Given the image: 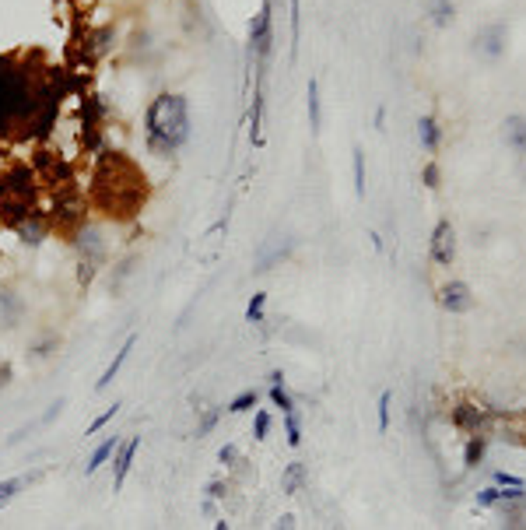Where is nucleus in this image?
I'll list each match as a JSON object with an SVG mask.
<instances>
[{"mask_svg": "<svg viewBox=\"0 0 526 530\" xmlns=\"http://www.w3.org/2000/svg\"><path fill=\"white\" fill-rule=\"evenodd\" d=\"M214 530H228V523H225V520H218V523H214Z\"/></svg>", "mask_w": 526, "mask_h": 530, "instance_id": "473e14b6", "label": "nucleus"}, {"mask_svg": "<svg viewBox=\"0 0 526 530\" xmlns=\"http://www.w3.org/2000/svg\"><path fill=\"white\" fill-rule=\"evenodd\" d=\"M305 99H309V120H312V130H319L323 116H319V81L312 77L309 88H305Z\"/></svg>", "mask_w": 526, "mask_h": 530, "instance_id": "9b49d317", "label": "nucleus"}, {"mask_svg": "<svg viewBox=\"0 0 526 530\" xmlns=\"http://www.w3.org/2000/svg\"><path fill=\"white\" fill-rule=\"evenodd\" d=\"M443 306H446L449 313H467V309L474 306L470 285H467V281H449V285L443 288Z\"/></svg>", "mask_w": 526, "mask_h": 530, "instance_id": "39448f33", "label": "nucleus"}, {"mask_svg": "<svg viewBox=\"0 0 526 530\" xmlns=\"http://www.w3.org/2000/svg\"><path fill=\"white\" fill-rule=\"evenodd\" d=\"M8 380H11V366H0V390L8 387Z\"/></svg>", "mask_w": 526, "mask_h": 530, "instance_id": "2f4dec72", "label": "nucleus"}, {"mask_svg": "<svg viewBox=\"0 0 526 530\" xmlns=\"http://www.w3.org/2000/svg\"><path fill=\"white\" fill-rule=\"evenodd\" d=\"M35 481V474H29V478H8V481H0V509H4L25 485H32Z\"/></svg>", "mask_w": 526, "mask_h": 530, "instance_id": "1a4fd4ad", "label": "nucleus"}, {"mask_svg": "<svg viewBox=\"0 0 526 530\" xmlns=\"http://www.w3.org/2000/svg\"><path fill=\"white\" fill-rule=\"evenodd\" d=\"M355 190L358 197H365V169H362V151L355 148Z\"/></svg>", "mask_w": 526, "mask_h": 530, "instance_id": "5701e85b", "label": "nucleus"}, {"mask_svg": "<svg viewBox=\"0 0 526 530\" xmlns=\"http://www.w3.org/2000/svg\"><path fill=\"white\" fill-rule=\"evenodd\" d=\"M207 495H211V499H221V495H225L221 481H211V485H207Z\"/></svg>", "mask_w": 526, "mask_h": 530, "instance_id": "c756f323", "label": "nucleus"}, {"mask_svg": "<svg viewBox=\"0 0 526 530\" xmlns=\"http://www.w3.org/2000/svg\"><path fill=\"white\" fill-rule=\"evenodd\" d=\"M417 134H421V141H424V148H428V151H435V148H438V123H435L431 116H424V120L417 123Z\"/></svg>", "mask_w": 526, "mask_h": 530, "instance_id": "f8f14e48", "label": "nucleus"}, {"mask_svg": "<svg viewBox=\"0 0 526 530\" xmlns=\"http://www.w3.org/2000/svg\"><path fill=\"white\" fill-rule=\"evenodd\" d=\"M218 418H221V411H218V407H214V411H207V414L200 418V425H197V435H207V432L218 425Z\"/></svg>", "mask_w": 526, "mask_h": 530, "instance_id": "393cba45", "label": "nucleus"}, {"mask_svg": "<svg viewBox=\"0 0 526 530\" xmlns=\"http://www.w3.org/2000/svg\"><path fill=\"white\" fill-rule=\"evenodd\" d=\"M249 39H253V49H256V56H267L271 53V0L260 8V15L253 18V25H249Z\"/></svg>", "mask_w": 526, "mask_h": 530, "instance_id": "7ed1b4c3", "label": "nucleus"}, {"mask_svg": "<svg viewBox=\"0 0 526 530\" xmlns=\"http://www.w3.org/2000/svg\"><path fill=\"white\" fill-rule=\"evenodd\" d=\"M285 432H288V443H292V446L302 443V425H298V414H295V411L285 414Z\"/></svg>", "mask_w": 526, "mask_h": 530, "instance_id": "aec40b11", "label": "nucleus"}, {"mask_svg": "<svg viewBox=\"0 0 526 530\" xmlns=\"http://www.w3.org/2000/svg\"><path fill=\"white\" fill-rule=\"evenodd\" d=\"M144 127H148V148L158 151V155H172L186 137H190V106L183 95H158L151 106H148V116H144Z\"/></svg>", "mask_w": 526, "mask_h": 530, "instance_id": "f257e3e1", "label": "nucleus"}, {"mask_svg": "<svg viewBox=\"0 0 526 530\" xmlns=\"http://www.w3.org/2000/svg\"><path fill=\"white\" fill-rule=\"evenodd\" d=\"M256 400H260V393H256V390H242V393H239V397H235V400L228 404V411H232V414L253 411V407H256Z\"/></svg>", "mask_w": 526, "mask_h": 530, "instance_id": "ddd939ff", "label": "nucleus"}, {"mask_svg": "<svg viewBox=\"0 0 526 530\" xmlns=\"http://www.w3.org/2000/svg\"><path fill=\"white\" fill-rule=\"evenodd\" d=\"M453 253H456V242H453V225L449 221H438L435 232H431V260L449 267L453 263Z\"/></svg>", "mask_w": 526, "mask_h": 530, "instance_id": "f03ea898", "label": "nucleus"}, {"mask_svg": "<svg viewBox=\"0 0 526 530\" xmlns=\"http://www.w3.org/2000/svg\"><path fill=\"white\" fill-rule=\"evenodd\" d=\"M390 428V393H379V432Z\"/></svg>", "mask_w": 526, "mask_h": 530, "instance_id": "b1692460", "label": "nucleus"}, {"mask_svg": "<svg viewBox=\"0 0 526 530\" xmlns=\"http://www.w3.org/2000/svg\"><path fill=\"white\" fill-rule=\"evenodd\" d=\"M495 485H502V488H519V485H523V478L505 474V471H495Z\"/></svg>", "mask_w": 526, "mask_h": 530, "instance_id": "bb28decb", "label": "nucleus"}, {"mask_svg": "<svg viewBox=\"0 0 526 530\" xmlns=\"http://www.w3.org/2000/svg\"><path fill=\"white\" fill-rule=\"evenodd\" d=\"M431 15H435V25H449L453 22V0H435Z\"/></svg>", "mask_w": 526, "mask_h": 530, "instance_id": "6ab92c4d", "label": "nucleus"}, {"mask_svg": "<svg viewBox=\"0 0 526 530\" xmlns=\"http://www.w3.org/2000/svg\"><path fill=\"white\" fill-rule=\"evenodd\" d=\"M263 306H267V295L256 292V295L249 299V306H246V320H249V323H263Z\"/></svg>", "mask_w": 526, "mask_h": 530, "instance_id": "f3484780", "label": "nucleus"}, {"mask_svg": "<svg viewBox=\"0 0 526 530\" xmlns=\"http://www.w3.org/2000/svg\"><path fill=\"white\" fill-rule=\"evenodd\" d=\"M116 446H120V439H116V435H109L106 443H102V446H99L92 457H88V464H84V474H95V471H99V467H102V464H106V460L116 453Z\"/></svg>", "mask_w": 526, "mask_h": 530, "instance_id": "0eeeda50", "label": "nucleus"}, {"mask_svg": "<svg viewBox=\"0 0 526 530\" xmlns=\"http://www.w3.org/2000/svg\"><path fill=\"white\" fill-rule=\"evenodd\" d=\"M302 478H305V467H302V464H292V467L285 471V492L295 495V492L302 488Z\"/></svg>", "mask_w": 526, "mask_h": 530, "instance_id": "dca6fc26", "label": "nucleus"}, {"mask_svg": "<svg viewBox=\"0 0 526 530\" xmlns=\"http://www.w3.org/2000/svg\"><path fill=\"white\" fill-rule=\"evenodd\" d=\"M134 344H137V337H134V334H130V337H127V341H123V348H120V351H116V359H113V362H109V369H106V373H102V380H99V383H95V390H106V387H109V383H113V380H116V373H120V369H123V362H127V359H130V351H134Z\"/></svg>", "mask_w": 526, "mask_h": 530, "instance_id": "423d86ee", "label": "nucleus"}, {"mask_svg": "<svg viewBox=\"0 0 526 530\" xmlns=\"http://www.w3.org/2000/svg\"><path fill=\"white\" fill-rule=\"evenodd\" d=\"M424 187H428V190H435V187H438V165H435V162H428V165H424Z\"/></svg>", "mask_w": 526, "mask_h": 530, "instance_id": "cd10ccee", "label": "nucleus"}, {"mask_svg": "<svg viewBox=\"0 0 526 530\" xmlns=\"http://www.w3.org/2000/svg\"><path fill=\"white\" fill-rule=\"evenodd\" d=\"M116 411H120V404H113L109 411H102V414H99V418H95L92 425H88V432H99V428H102L106 421H113V418H116Z\"/></svg>", "mask_w": 526, "mask_h": 530, "instance_id": "a878e982", "label": "nucleus"}, {"mask_svg": "<svg viewBox=\"0 0 526 530\" xmlns=\"http://www.w3.org/2000/svg\"><path fill=\"white\" fill-rule=\"evenodd\" d=\"M271 400L281 407V414H292L295 411V400L288 397V390H285V383H278V387H271Z\"/></svg>", "mask_w": 526, "mask_h": 530, "instance_id": "a211bd4d", "label": "nucleus"}, {"mask_svg": "<svg viewBox=\"0 0 526 530\" xmlns=\"http://www.w3.org/2000/svg\"><path fill=\"white\" fill-rule=\"evenodd\" d=\"M218 460H221V464H225V467H232V464H235V460H239V450H235V446H232V443H228V446H221V453H218Z\"/></svg>", "mask_w": 526, "mask_h": 530, "instance_id": "c85d7f7f", "label": "nucleus"}, {"mask_svg": "<svg viewBox=\"0 0 526 530\" xmlns=\"http://www.w3.org/2000/svg\"><path fill=\"white\" fill-rule=\"evenodd\" d=\"M477 421H481V411H477V407H470V404L456 407V425H463V428L477 432Z\"/></svg>", "mask_w": 526, "mask_h": 530, "instance_id": "2eb2a0df", "label": "nucleus"}, {"mask_svg": "<svg viewBox=\"0 0 526 530\" xmlns=\"http://www.w3.org/2000/svg\"><path fill=\"white\" fill-rule=\"evenodd\" d=\"M502 39H505V25H491V29L481 36L484 53H488V56H498V53H502Z\"/></svg>", "mask_w": 526, "mask_h": 530, "instance_id": "9d476101", "label": "nucleus"}, {"mask_svg": "<svg viewBox=\"0 0 526 530\" xmlns=\"http://www.w3.org/2000/svg\"><path fill=\"white\" fill-rule=\"evenodd\" d=\"M137 450H141V439H137V435L116 446V453H113V457H116V474H113V488H116V492L123 488V481H127V474H130V464H134Z\"/></svg>", "mask_w": 526, "mask_h": 530, "instance_id": "20e7f679", "label": "nucleus"}, {"mask_svg": "<svg viewBox=\"0 0 526 530\" xmlns=\"http://www.w3.org/2000/svg\"><path fill=\"white\" fill-rule=\"evenodd\" d=\"M274 530H295V516H292V513H288V516H281V523H278Z\"/></svg>", "mask_w": 526, "mask_h": 530, "instance_id": "7c9ffc66", "label": "nucleus"}, {"mask_svg": "<svg viewBox=\"0 0 526 530\" xmlns=\"http://www.w3.org/2000/svg\"><path fill=\"white\" fill-rule=\"evenodd\" d=\"M495 502H502V485H488L477 492V506H495Z\"/></svg>", "mask_w": 526, "mask_h": 530, "instance_id": "4be33fe9", "label": "nucleus"}, {"mask_svg": "<svg viewBox=\"0 0 526 530\" xmlns=\"http://www.w3.org/2000/svg\"><path fill=\"white\" fill-rule=\"evenodd\" d=\"M267 432H271V414L256 411V418H253V439H267Z\"/></svg>", "mask_w": 526, "mask_h": 530, "instance_id": "412c9836", "label": "nucleus"}, {"mask_svg": "<svg viewBox=\"0 0 526 530\" xmlns=\"http://www.w3.org/2000/svg\"><path fill=\"white\" fill-rule=\"evenodd\" d=\"M505 141L512 148H526V116H509L505 120Z\"/></svg>", "mask_w": 526, "mask_h": 530, "instance_id": "6e6552de", "label": "nucleus"}, {"mask_svg": "<svg viewBox=\"0 0 526 530\" xmlns=\"http://www.w3.org/2000/svg\"><path fill=\"white\" fill-rule=\"evenodd\" d=\"M481 457H484V435H477V432H474V435H470V443H467V457H463V460H467V467H477V464H481Z\"/></svg>", "mask_w": 526, "mask_h": 530, "instance_id": "4468645a", "label": "nucleus"}]
</instances>
